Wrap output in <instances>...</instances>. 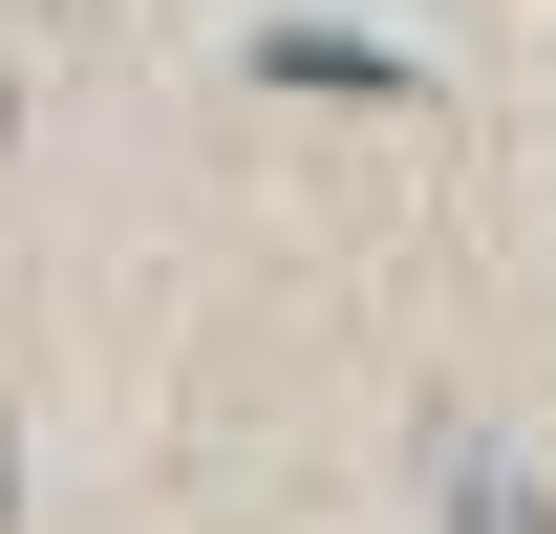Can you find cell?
<instances>
[{"mask_svg": "<svg viewBox=\"0 0 556 534\" xmlns=\"http://www.w3.org/2000/svg\"><path fill=\"white\" fill-rule=\"evenodd\" d=\"M0 470H22V449H0Z\"/></svg>", "mask_w": 556, "mask_h": 534, "instance_id": "1", "label": "cell"}]
</instances>
